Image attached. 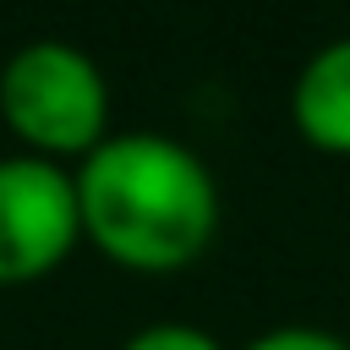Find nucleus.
<instances>
[{"instance_id":"nucleus-1","label":"nucleus","mask_w":350,"mask_h":350,"mask_svg":"<svg viewBox=\"0 0 350 350\" xmlns=\"http://www.w3.org/2000/svg\"><path fill=\"white\" fill-rule=\"evenodd\" d=\"M82 241L131 273H180L219 235V180L170 131H109L71 164Z\"/></svg>"},{"instance_id":"nucleus-2","label":"nucleus","mask_w":350,"mask_h":350,"mask_svg":"<svg viewBox=\"0 0 350 350\" xmlns=\"http://www.w3.org/2000/svg\"><path fill=\"white\" fill-rule=\"evenodd\" d=\"M0 120L22 153L88 159L109 137V82L71 38H27L0 60Z\"/></svg>"},{"instance_id":"nucleus-3","label":"nucleus","mask_w":350,"mask_h":350,"mask_svg":"<svg viewBox=\"0 0 350 350\" xmlns=\"http://www.w3.org/2000/svg\"><path fill=\"white\" fill-rule=\"evenodd\" d=\"M82 241L77 180L38 153H0V284L55 273Z\"/></svg>"},{"instance_id":"nucleus-4","label":"nucleus","mask_w":350,"mask_h":350,"mask_svg":"<svg viewBox=\"0 0 350 350\" xmlns=\"http://www.w3.org/2000/svg\"><path fill=\"white\" fill-rule=\"evenodd\" d=\"M290 126L306 148L350 159V33L317 44L290 82Z\"/></svg>"},{"instance_id":"nucleus-5","label":"nucleus","mask_w":350,"mask_h":350,"mask_svg":"<svg viewBox=\"0 0 350 350\" xmlns=\"http://www.w3.org/2000/svg\"><path fill=\"white\" fill-rule=\"evenodd\" d=\"M115 350H230L219 334H208L202 323H180V317H159V323H142L131 328Z\"/></svg>"},{"instance_id":"nucleus-6","label":"nucleus","mask_w":350,"mask_h":350,"mask_svg":"<svg viewBox=\"0 0 350 350\" xmlns=\"http://www.w3.org/2000/svg\"><path fill=\"white\" fill-rule=\"evenodd\" d=\"M241 350H350V339L334 328H317V323H273V328L252 334Z\"/></svg>"}]
</instances>
